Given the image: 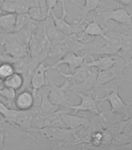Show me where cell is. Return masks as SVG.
<instances>
[{"mask_svg": "<svg viewBox=\"0 0 132 150\" xmlns=\"http://www.w3.org/2000/svg\"><path fill=\"white\" fill-rule=\"evenodd\" d=\"M103 56H99L97 59H95L93 56H89L91 60L89 62L86 59V63L89 67H93L98 70V71H102L109 69L114 65V55H103Z\"/></svg>", "mask_w": 132, "mask_h": 150, "instance_id": "cell-19", "label": "cell"}, {"mask_svg": "<svg viewBox=\"0 0 132 150\" xmlns=\"http://www.w3.org/2000/svg\"><path fill=\"white\" fill-rule=\"evenodd\" d=\"M121 35V46L116 55L123 59L126 67H128V63L132 59V27L124 29Z\"/></svg>", "mask_w": 132, "mask_h": 150, "instance_id": "cell-10", "label": "cell"}, {"mask_svg": "<svg viewBox=\"0 0 132 150\" xmlns=\"http://www.w3.org/2000/svg\"><path fill=\"white\" fill-rule=\"evenodd\" d=\"M61 116L63 121L67 126L71 129H75L79 127L84 129H88L90 125V120L87 117H82L77 116V114H70L65 110H61Z\"/></svg>", "mask_w": 132, "mask_h": 150, "instance_id": "cell-12", "label": "cell"}, {"mask_svg": "<svg viewBox=\"0 0 132 150\" xmlns=\"http://www.w3.org/2000/svg\"><path fill=\"white\" fill-rule=\"evenodd\" d=\"M2 13H2V10H1V9H0V15H1V14H2Z\"/></svg>", "mask_w": 132, "mask_h": 150, "instance_id": "cell-44", "label": "cell"}, {"mask_svg": "<svg viewBox=\"0 0 132 150\" xmlns=\"http://www.w3.org/2000/svg\"><path fill=\"white\" fill-rule=\"evenodd\" d=\"M49 86V98L50 100L58 106H68V100L72 91L71 90L72 83L65 78V82L62 85L58 86L54 82L47 80Z\"/></svg>", "mask_w": 132, "mask_h": 150, "instance_id": "cell-5", "label": "cell"}, {"mask_svg": "<svg viewBox=\"0 0 132 150\" xmlns=\"http://www.w3.org/2000/svg\"><path fill=\"white\" fill-rule=\"evenodd\" d=\"M6 137V132L4 130H0V150L4 147L5 138Z\"/></svg>", "mask_w": 132, "mask_h": 150, "instance_id": "cell-38", "label": "cell"}, {"mask_svg": "<svg viewBox=\"0 0 132 150\" xmlns=\"http://www.w3.org/2000/svg\"><path fill=\"white\" fill-rule=\"evenodd\" d=\"M92 91H89L88 95L84 92H76V95L81 98V103L76 105H69L68 107L72 110L73 114L79 112H89L92 115H99L101 110V105L95 98L91 95Z\"/></svg>", "mask_w": 132, "mask_h": 150, "instance_id": "cell-7", "label": "cell"}, {"mask_svg": "<svg viewBox=\"0 0 132 150\" xmlns=\"http://www.w3.org/2000/svg\"><path fill=\"white\" fill-rule=\"evenodd\" d=\"M81 8V14L79 16V20H85L86 16L89 14L91 12L96 11L98 9H104L107 8L106 2L103 0H85V5L79 6Z\"/></svg>", "mask_w": 132, "mask_h": 150, "instance_id": "cell-21", "label": "cell"}, {"mask_svg": "<svg viewBox=\"0 0 132 150\" xmlns=\"http://www.w3.org/2000/svg\"><path fill=\"white\" fill-rule=\"evenodd\" d=\"M14 103L17 110H30L34 106V96L28 89L20 91L14 98Z\"/></svg>", "mask_w": 132, "mask_h": 150, "instance_id": "cell-18", "label": "cell"}, {"mask_svg": "<svg viewBox=\"0 0 132 150\" xmlns=\"http://www.w3.org/2000/svg\"><path fill=\"white\" fill-rule=\"evenodd\" d=\"M86 59L84 61V63H82L79 67L77 68L76 70H75L73 73L66 74V73L60 72V74L64 78H67L68 81H70V82H71L72 84L81 83V82L83 81L86 78V77L88 76L91 68V67H89V66L86 63Z\"/></svg>", "mask_w": 132, "mask_h": 150, "instance_id": "cell-17", "label": "cell"}, {"mask_svg": "<svg viewBox=\"0 0 132 150\" xmlns=\"http://www.w3.org/2000/svg\"><path fill=\"white\" fill-rule=\"evenodd\" d=\"M131 143H132V138H131Z\"/></svg>", "mask_w": 132, "mask_h": 150, "instance_id": "cell-45", "label": "cell"}, {"mask_svg": "<svg viewBox=\"0 0 132 150\" xmlns=\"http://www.w3.org/2000/svg\"><path fill=\"white\" fill-rule=\"evenodd\" d=\"M49 69V67L41 62L37 66L34 74L33 75L31 82H30V89H41L42 87L47 84V79L46 77V72Z\"/></svg>", "mask_w": 132, "mask_h": 150, "instance_id": "cell-14", "label": "cell"}, {"mask_svg": "<svg viewBox=\"0 0 132 150\" xmlns=\"http://www.w3.org/2000/svg\"><path fill=\"white\" fill-rule=\"evenodd\" d=\"M11 108L9 107L8 105H6L4 103H2L0 101V115H2V119L0 120V124L5 123V121L9 118L10 114H11Z\"/></svg>", "mask_w": 132, "mask_h": 150, "instance_id": "cell-34", "label": "cell"}, {"mask_svg": "<svg viewBox=\"0 0 132 150\" xmlns=\"http://www.w3.org/2000/svg\"><path fill=\"white\" fill-rule=\"evenodd\" d=\"M61 2V0H46L47 7V16H50L51 12L57 8L58 2Z\"/></svg>", "mask_w": 132, "mask_h": 150, "instance_id": "cell-36", "label": "cell"}, {"mask_svg": "<svg viewBox=\"0 0 132 150\" xmlns=\"http://www.w3.org/2000/svg\"><path fill=\"white\" fill-rule=\"evenodd\" d=\"M3 87L12 89L14 91H20L23 85V77L20 73L14 72L9 77L2 81Z\"/></svg>", "mask_w": 132, "mask_h": 150, "instance_id": "cell-22", "label": "cell"}, {"mask_svg": "<svg viewBox=\"0 0 132 150\" xmlns=\"http://www.w3.org/2000/svg\"><path fill=\"white\" fill-rule=\"evenodd\" d=\"M128 6H129V7H130V8H131V9H132V1H131V4L129 5Z\"/></svg>", "mask_w": 132, "mask_h": 150, "instance_id": "cell-43", "label": "cell"}, {"mask_svg": "<svg viewBox=\"0 0 132 150\" xmlns=\"http://www.w3.org/2000/svg\"><path fill=\"white\" fill-rule=\"evenodd\" d=\"M15 72L13 64L9 62H1L0 63V80H5Z\"/></svg>", "mask_w": 132, "mask_h": 150, "instance_id": "cell-28", "label": "cell"}, {"mask_svg": "<svg viewBox=\"0 0 132 150\" xmlns=\"http://www.w3.org/2000/svg\"><path fill=\"white\" fill-rule=\"evenodd\" d=\"M29 6L34 7V6H39V0H27Z\"/></svg>", "mask_w": 132, "mask_h": 150, "instance_id": "cell-40", "label": "cell"}, {"mask_svg": "<svg viewBox=\"0 0 132 150\" xmlns=\"http://www.w3.org/2000/svg\"><path fill=\"white\" fill-rule=\"evenodd\" d=\"M81 129L82 127L75 129L59 127H44L35 131H37L41 137L49 141L68 142L71 139V138H74L75 140L80 141L77 133Z\"/></svg>", "mask_w": 132, "mask_h": 150, "instance_id": "cell-3", "label": "cell"}, {"mask_svg": "<svg viewBox=\"0 0 132 150\" xmlns=\"http://www.w3.org/2000/svg\"><path fill=\"white\" fill-rule=\"evenodd\" d=\"M114 63L111 67L102 71H98L97 77L96 80L93 90L97 91V89L105 84L111 82L114 80L122 79L125 80L124 75V70L126 67L125 62L123 59L117 55H114Z\"/></svg>", "mask_w": 132, "mask_h": 150, "instance_id": "cell-1", "label": "cell"}, {"mask_svg": "<svg viewBox=\"0 0 132 150\" xmlns=\"http://www.w3.org/2000/svg\"><path fill=\"white\" fill-rule=\"evenodd\" d=\"M127 123H128V119L123 120H121V121L117 122V123L113 124L112 126H110L107 129L110 131V133L111 134L112 136L114 137V135H116L117 134L123 132L124 129L125 127V125Z\"/></svg>", "mask_w": 132, "mask_h": 150, "instance_id": "cell-32", "label": "cell"}, {"mask_svg": "<svg viewBox=\"0 0 132 150\" xmlns=\"http://www.w3.org/2000/svg\"><path fill=\"white\" fill-rule=\"evenodd\" d=\"M2 80H0V84H2ZM16 91L12 90V89L7 88L6 87L0 88V96H2L6 99L7 105L11 108V105L14 102V98L16 97Z\"/></svg>", "mask_w": 132, "mask_h": 150, "instance_id": "cell-30", "label": "cell"}, {"mask_svg": "<svg viewBox=\"0 0 132 150\" xmlns=\"http://www.w3.org/2000/svg\"><path fill=\"white\" fill-rule=\"evenodd\" d=\"M43 25H44L47 36L51 42V46L52 45H54L60 42L61 40L65 36L56 28L51 14H50V16H47L46 19L43 21Z\"/></svg>", "mask_w": 132, "mask_h": 150, "instance_id": "cell-15", "label": "cell"}, {"mask_svg": "<svg viewBox=\"0 0 132 150\" xmlns=\"http://www.w3.org/2000/svg\"><path fill=\"white\" fill-rule=\"evenodd\" d=\"M2 43L4 47L3 54L13 57L15 60L29 54L28 48L17 42L11 33H6L2 37Z\"/></svg>", "mask_w": 132, "mask_h": 150, "instance_id": "cell-8", "label": "cell"}, {"mask_svg": "<svg viewBox=\"0 0 132 150\" xmlns=\"http://www.w3.org/2000/svg\"><path fill=\"white\" fill-rule=\"evenodd\" d=\"M83 23H86V27L82 30L81 35L79 37V39L82 42L84 41V38L86 36H92V37H102L103 38H107V30L109 28H105L100 23L96 16H93V21L89 22L84 20Z\"/></svg>", "mask_w": 132, "mask_h": 150, "instance_id": "cell-11", "label": "cell"}, {"mask_svg": "<svg viewBox=\"0 0 132 150\" xmlns=\"http://www.w3.org/2000/svg\"><path fill=\"white\" fill-rule=\"evenodd\" d=\"M44 127H67L63 121L61 116V110H57L47 115L44 120Z\"/></svg>", "mask_w": 132, "mask_h": 150, "instance_id": "cell-24", "label": "cell"}, {"mask_svg": "<svg viewBox=\"0 0 132 150\" xmlns=\"http://www.w3.org/2000/svg\"><path fill=\"white\" fill-rule=\"evenodd\" d=\"M41 103L40 104V108L41 109L44 114L48 115L58 110V105L54 104L49 98V86L48 84L44 85L41 88Z\"/></svg>", "mask_w": 132, "mask_h": 150, "instance_id": "cell-20", "label": "cell"}, {"mask_svg": "<svg viewBox=\"0 0 132 150\" xmlns=\"http://www.w3.org/2000/svg\"><path fill=\"white\" fill-rule=\"evenodd\" d=\"M131 136L128 135V134L124 133V132L117 134H116V135H114L113 137L111 142H110V145L107 147V149H115L116 147H118V146H121V145L130 143L131 142Z\"/></svg>", "mask_w": 132, "mask_h": 150, "instance_id": "cell-25", "label": "cell"}, {"mask_svg": "<svg viewBox=\"0 0 132 150\" xmlns=\"http://www.w3.org/2000/svg\"><path fill=\"white\" fill-rule=\"evenodd\" d=\"M30 59H31V56H30V54H27V55H26V56H23V57H21V58L18 59L17 60L15 61L13 63L14 69H15V72L22 74L28 66Z\"/></svg>", "mask_w": 132, "mask_h": 150, "instance_id": "cell-29", "label": "cell"}, {"mask_svg": "<svg viewBox=\"0 0 132 150\" xmlns=\"http://www.w3.org/2000/svg\"><path fill=\"white\" fill-rule=\"evenodd\" d=\"M16 13H2L0 15V29L6 33L14 31Z\"/></svg>", "mask_w": 132, "mask_h": 150, "instance_id": "cell-23", "label": "cell"}, {"mask_svg": "<svg viewBox=\"0 0 132 150\" xmlns=\"http://www.w3.org/2000/svg\"><path fill=\"white\" fill-rule=\"evenodd\" d=\"M87 55H79L78 53L73 52H68L67 53L64 54L58 61L49 66V69L52 70H57L61 65L65 64L68 66V71L69 73H73L77 68L84 63V61L87 58Z\"/></svg>", "mask_w": 132, "mask_h": 150, "instance_id": "cell-9", "label": "cell"}, {"mask_svg": "<svg viewBox=\"0 0 132 150\" xmlns=\"http://www.w3.org/2000/svg\"><path fill=\"white\" fill-rule=\"evenodd\" d=\"M97 117H99L101 126L103 129L108 128L117 122L127 120L125 116H124L123 114L112 112L110 110H103L102 107L100 110V113L97 115Z\"/></svg>", "mask_w": 132, "mask_h": 150, "instance_id": "cell-16", "label": "cell"}, {"mask_svg": "<svg viewBox=\"0 0 132 150\" xmlns=\"http://www.w3.org/2000/svg\"><path fill=\"white\" fill-rule=\"evenodd\" d=\"M119 84L117 82L115 84H112L111 87L109 89L107 90V94L104 97L100 98L98 95V91L96 92L95 98L98 103H103L105 101H108L110 104V110L112 112H116V113H120L125 116L127 119L130 117V103L125 104L121 98L118 92Z\"/></svg>", "mask_w": 132, "mask_h": 150, "instance_id": "cell-2", "label": "cell"}, {"mask_svg": "<svg viewBox=\"0 0 132 150\" xmlns=\"http://www.w3.org/2000/svg\"><path fill=\"white\" fill-rule=\"evenodd\" d=\"M61 2L62 4V13L60 17H58L56 16L54 10L51 12V16L56 28L65 35H71L73 34H77L79 31H81L82 28V24L83 23L84 20L75 21L73 23H68L65 18H66V16L69 15V13H68L67 9H66L65 0H61Z\"/></svg>", "mask_w": 132, "mask_h": 150, "instance_id": "cell-6", "label": "cell"}, {"mask_svg": "<svg viewBox=\"0 0 132 150\" xmlns=\"http://www.w3.org/2000/svg\"><path fill=\"white\" fill-rule=\"evenodd\" d=\"M30 9L27 0H16V13H27Z\"/></svg>", "mask_w": 132, "mask_h": 150, "instance_id": "cell-35", "label": "cell"}, {"mask_svg": "<svg viewBox=\"0 0 132 150\" xmlns=\"http://www.w3.org/2000/svg\"><path fill=\"white\" fill-rule=\"evenodd\" d=\"M0 9L3 13H16V2H0Z\"/></svg>", "mask_w": 132, "mask_h": 150, "instance_id": "cell-33", "label": "cell"}, {"mask_svg": "<svg viewBox=\"0 0 132 150\" xmlns=\"http://www.w3.org/2000/svg\"><path fill=\"white\" fill-rule=\"evenodd\" d=\"M0 2H16V0H0Z\"/></svg>", "mask_w": 132, "mask_h": 150, "instance_id": "cell-41", "label": "cell"}, {"mask_svg": "<svg viewBox=\"0 0 132 150\" xmlns=\"http://www.w3.org/2000/svg\"><path fill=\"white\" fill-rule=\"evenodd\" d=\"M117 3H118V6L120 5H122V6H128L129 5L131 4L132 0H116Z\"/></svg>", "mask_w": 132, "mask_h": 150, "instance_id": "cell-39", "label": "cell"}, {"mask_svg": "<svg viewBox=\"0 0 132 150\" xmlns=\"http://www.w3.org/2000/svg\"><path fill=\"white\" fill-rule=\"evenodd\" d=\"M32 19L30 18L28 13H16V22L14 27L13 32H17L24 28L28 23H30Z\"/></svg>", "mask_w": 132, "mask_h": 150, "instance_id": "cell-26", "label": "cell"}, {"mask_svg": "<svg viewBox=\"0 0 132 150\" xmlns=\"http://www.w3.org/2000/svg\"><path fill=\"white\" fill-rule=\"evenodd\" d=\"M98 70L96 67H91L89 73L86 78L79 84H72L71 90L72 92H86V91H93V87L95 84L96 77H97Z\"/></svg>", "mask_w": 132, "mask_h": 150, "instance_id": "cell-13", "label": "cell"}, {"mask_svg": "<svg viewBox=\"0 0 132 150\" xmlns=\"http://www.w3.org/2000/svg\"><path fill=\"white\" fill-rule=\"evenodd\" d=\"M28 51H29V54L31 57L37 56L43 52L41 45L34 35H32L30 38V42L28 44Z\"/></svg>", "mask_w": 132, "mask_h": 150, "instance_id": "cell-27", "label": "cell"}, {"mask_svg": "<svg viewBox=\"0 0 132 150\" xmlns=\"http://www.w3.org/2000/svg\"><path fill=\"white\" fill-rule=\"evenodd\" d=\"M129 103L131 104V105H132V99ZM123 132L132 137V115L130 116V117L128 119V123L126 124L125 127L124 129Z\"/></svg>", "mask_w": 132, "mask_h": 150, "instance_id": "cell-37", "label": "cell"}, {"mask_svg": "<svg viewBox=\"0 0 132 150\" xmlns=\"http://www.w3.org/2000/svg\"><path fill=\"white\" fill-rule=\"evenodd\" d=\"M131 64H132V59H131V60H130V62H129V63H128V66L131 65Z\"/></svg>", "mask_w": 132, "mask_h": 150, "instance_id": "cell-42", "label": "cell"}, {"mask_svg": "<svg viewBox=\"0 0 132 150\" xmlns=\"http://www.w3.org/2000/svg\"><path fill=\"white\" fill-rule=\"evenodd\" d=\"M98 16L101 17L102 21L101 23L105 24L107 28H109L108 22L110 21H114L118 24L124 26H132V13H128L127 9L120 8L118 6L117 9H112L110 8H104V9H98L96 10Z\"/></svg>", "mask_w": 132, "mask_h": 150, "instance_id": "cell-4", "label": "cell"}, {"mask_svg": "<svg viewBox=\"0 0 132 150\" xmlns=\"http://www.w3.org/2000/svg\"><path fill=\"white\" fill-rule=\"evenodd\" d=\"M30 15V18L36 21H43L46 19V16H44L42 10L40 6L30 7L27 12Z\"/></svg>", "mask_w": 132, "mask_h": 150, "instance_id": "cell-31", "label": "cell"}]
</instances>
